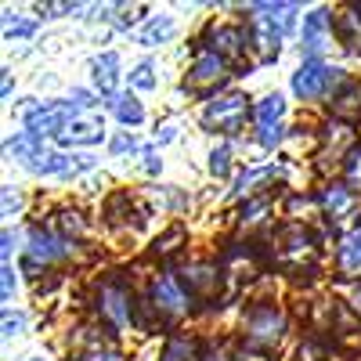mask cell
<instances>
[{
	"label": "cell",
	"instance_id": "obj_4",
	"mask_svg": "<svg viewBox=\"0 0 361 361\" xmlns=\"http://www.w3.org/2000/svg\"><path fill=\"white\" fill-rule=\"evenodd\" d=\"M58 141H62V145H98L102 141V119L80 116V119H73L62 134H58Z\"/></svg>",
	"mask_w": 361,
	"mask_h": 361
},
{
	"label": "cell",
	"instance_id": "obj_30",
	"mask_svg": "<svg viewBox=\"0 0 361 361\" xmlns=\"http://www.w3.org/2000/svg\"><path fill=\"white\" fill-rule=\"evenodd\" d=\"M18 243V235H11V231H4V250H0V253H4V260L11 257V246Z\"/></svg>",
	"mask_w": 361,
	"mask_h": 361
},
{
	"label": "cell",
	"instance_id": "obj_10",
	"mask_svg": "<svg viewBox=\"0 0 361 361\" xmlns=\"http://www.w3.org/2000/svg\"><path fill=\"white\" fill-rule=\"evenodd\" d=\"M173 37V18H152L141 33H137V44H145V47H156V44H163V40H170Z\"/></svg>",
	"mask_w": 361,
	"mask_h": 361
},
{
	"label": "cell",
	"instance_id": "obj_2",
	"mask_svg": "<svg viewBox=\"0 0 361 361\" xmlns=\"http://www.w3.org/2000/svg\"><path fill=\"white\" fill-rule=\"evenodd\" d=\"M333 83H340V69L318 62V58L304 62V66L296 69V76H293V90H296V98H322Z\"/></svg>",
	"mask_w": 361,
	"mask_h": 361
},
{
	"label": "cell",
	"instance_id": "obj_13",
	"mask_svg": "<svg viewBox=\"0 0 361 361\" xmlns=\"http://www.w3.org/2000/svg\"><path fill=\"white\" fill-rule=\"evenodd\" d=\"M282 112H286V102H282L279 94H271V98H264V102L257 105V119H260V127H279V119H282Z\"/></svg>",
	"mask_w": 361,
	"mask_h": 361
},
{
	"label": "cell",
	"instance_id": "obj_6",
	"mask_svg": "<svg viewBox=\"0 0 361 361\" xmlns=\"http://www.w3.org/2000/svg\"><path fill=\"white\" fill-rule=\"evenodd\" d=\"M90 69H94V83L102 87V94H116V83H119V58L109 51V54H98L90 58Z\"/></svg>",
	"mask_w": 361,
	"mask_h": 361
},
{
	"label": "cell",
	"instance_id": "obj_14",
	"mask_svg": "<svg viewBox=\"0 0 361 361\" xmlns=\"http://www.w3.org/2000/svg\"><path fill=\"white\" fill-rule=\"evenodd\" d=\"M221 73H224L221 58H217V54H202L199 62H195V69H192V80H195V83H209V80H217Z\"/></svg>",
	"mask_w": 361,
	"mask_h": 361
},
{
	"label": "cell",
	"instance_id": "obj_29",
	"mask_svg": "<svg viewBox=\"0 0 361 361\" xmlns=\"http://www.w3.org/2000/svg\"><path fill=\"white\" fill-rule=\"evenodd\" d=\"M127 148H130V152H134V137H127V134L112 141V152H127Z\"/></svg>",
	"mask_w": 361,
	"mask_h": 361
},
{
	"label": "cell",
	"instance_id": "obj_12",
	"mask_svg": "<svg viewBox=\"0 0 361 361\" xmlns=\"http://www.w3.org/2000/svg\"><path fill=\"white\" fill-rule=\"evenodd\" d=\"M340 264L343 271H361V228L350 231L343 238V246H340Z\"/></svg>",
	"mask_w": 361,
	"mask_h": 361
},
{
	"label": "cell",
	"instance_id": "obj_3",
	"mask_svg": "<svg viewBox=\"0 0 361 361\" xmlns=\"http://www.w3.org/2000/svg\"><path fill=\"white\" fill-rule=\"evenodd\" d=\"M243 119H246V98L243 94L217 98V102H209L206 112H202V123L206 127H221L228 134H235L238 127H243Z\"/></svg>",
	"mask_w": 361,
	"mask_h": 361
},
{
	"label": "cell",
	"instance_id": "obj_21",
	"mask_svg": "<svg viewBox=\"0 0 361 361\" xmlns=\"http://www.w3.org/2000/svg\"><path fill=\"white\" fill-rule=\"evenodd\" d=\"M267 173H271V166H264V170H246L243 177L235 180V195H243V192H250V188L257 185V180H264Z\"/></svg>",
	"mask_w": 361,
	"mask_h": 361
},
{
	"label": "cell",
	"instance_id": "obj_20",
	"mask_svg": "<svg viewBox=\"0 0 361 361\" xmlns=\"http://www.w3.org/2000/svg\"><path fill=\"white\" fill-rule=\"evenodd\" d=\"M228 159H231V148H228V145L214 148V156H209V173L224 177V173H228Z\"/></svg>",
	"mask_w": 361,
	"mask_h": 361
},
{
	"label": "cell",
	"instance_id": "obj_32",
	"mask_svg": "<svg viewBox=\"0 0 361 361\" xmlns=\"http://www.w3.org/2000/svg\"><path fill=\"white\" fill-rule=\"evenodd\" d=\"M80 361H119L116 354H87V357H80Z\"/></svg>",
	"mask_w": 361,
	"mask_h": 361
},
{
	"label": "cell",
	"instance_id": "obj_7",
	"mask_svg": "<svg viewBox=\"0 0 361 361\" xmlns=\"http://www.w3.org/2000/svg\"><path fill=\"white\" fill-rule=\"evenodd\" d=\"M250 333H253V340H264V343L279 340V333H282V314H275L271 307L253 311V314H250Z\"/></svg>",
	"mask_w": 361,
	"mask_h": 361
},
{
	"label": "cell",
	"instance_id": "obj_27",
	"mask_svg": "<svg viewBox=\"0 0 361 361\" xmlns=\"http://www.w3.org/2000/svg\"><path fill=\"white\" fill-rule=\"evenodd\" d=\"M282 141V127H264V134H260V145L264 148H275Z\"/></svg>",
	"mask_w": 361,
	"mask_h": 361
},
{
	"label": "cell",
	"instance_id": "obj_33",
	"mask_svg": "<svg viewBox=\"0 0 361 361\" xmlns=\"http://www.w3.org/2000/svg\"><path fill=\"white\" fill-rule=\"evenodd\" d=\"M33 361H40V357H33Z\"/></svg>",
	"mask_w": 361,
	"mask_h": 361
},
{
	"label": "cell",
	"instance_id": "obj_11",
	"mask_svg": "<svg viewBox=\"0 0 361 361\" xmlns=\"http://www.w3.org/2000/svg\"><path fill=\"white\" fill-rule=\"evenodd\" d=\"M102 311L116 322V325H127L130 322V307H127V296L119 289H105L102 293Z\"/></svg>",
	"mask_w": 361,
	"mask_h": 361
},
{
	"label": "cell",
	"instance_id": "obj_25",
	"mask_svg": "<svg viewBox=\"0 0 361 361\" xmlns=\"http://www.w3.org/2000/svg\"><path fill=\"white\" fill-rule=\"evenodd\" d=\"M25 329V318L22 314H11V311H4V336H18Z\"/></svg>",
	"mask_w": 361,
	"mask_h": 361
},
{
	"label": "cell",
	"instance_id": "obj_18",
	"mask_svg": "<svg viewBox=\"0 0 361 361\" xmlns=\"http://www.w3.org/2000/svg\"><path fill=\"white\" fill-rule=\"evenodd\" d=\"M325 206H329V214H333V217H340V214H347V209H350V195L343 188H333V192L325 195Z\"/></svg>",
	"mask_w": 361,
	"mask_h": 361
},
{
	"label": "cell",
	"instance_id": "obj_5",
	"mask_svg": "<svg viewBox=\"0 0 361 361\" xmlns=\"http://www.w3.org/2000/svg\"><path fill=\"white\" fill-rule=\"evenodd\" d=\"M329 44V11H311L307 18H304V47L311 51V54H318L322 47Z\"/></svg>",
	"mask_w": 361,
	"mask_h": 361
},
{
	"label": "cell",
	"instance_id": "obj_19",
	"mask_svg": "<svg viewBox=\"0 0 361 361\" xmlns=\"http://www.w3.org/2000/svg\"><path fill=\"white\" fill-rule=\"evenodd\" d=\"M116 116H119V119H123V123H141V119H145V109H141L137 102H130V98H123V102H119V105H116Z\"/></svg>",
	"mask_w": 361,
	"mask_h": 361
},
{
	"label": "cell",
	"instance_id": "obj_31",
	"mask_svg": "<svg viewBox=\"0 0 361 361\" xmlns=\"http://www.w3.org/2000/svg\"><path fill=\"white\" fill-rule=\"evenodd\" d=\"M177 137V127L170 123V127H163V134H159V145H166V141H173Z\"/></svg>",
	"mask_w": 361,
	"mask_h": 361
},
{
	"label": "cell",
	"instance_id": "obj_1",
	"mask_svg": "<svg viewBox=\"0 0 361 361\" xmlns=\"http://www.w3.org/2000/svg\"><path fill=\"white\" fill-rule=\"evenodd\" d=\"M73 119H80V109L73 102H47L25 112V127L29 134H62Z\"/></svg>",
	"mask_w": 361,
	"mask_h": 361
},
{
	"label": "cell",
	"instance_id": "obj_15",
	"mask_svg": "<svg viewBox=\"0 0 361 361\" xmlns=\"http://www.w3.org/2000/svg\"><path fill=\"white\" fill-rule=\"evenodd\" d=\"M37 148H40V134H22V137L8 141V152H11V156H18V159H25V156H33Z\"/></svg>",
	"mask_w": 361,
	"mask_h": 361
},
{
	"label": "cell",
	"instance_id": "obj_26",
	"mask_svg": "<svg viewBox=\"0 0 361 361\" xmlns=\"http://www.w3.org/2000/svg\"><path fill=\"white\" fill-rule=\"evenodd\" d=\"M22 209V195H15L11 188H4V217H15Z\"/></svg>",
	"mask_w": 361,
	"mask_h": 361
},
{
	"label": "cell",
	"instance_id": "obj_17",
	"mask_svg": "<svg viewBox=\"0 0 361 361\" xmlns=\"http://www.w3.org/2000/svg\"><path fill=\"white\" fill-rule=\"evenodd\" d=\"M69 166H73V159L62 156V152H51V156H44L40 163H33L37 173H62V170H69Z\"/></svg>",
	"mask_w": 361,
	"mask_h": 361
},
{
	"label": "cell",
	"instance_id": "obj_23",
	"mask_svg": "<svg viewBox=\"0 0 361 361\" xmlns=\"http://www.w3.org/2000/svg\"><path fill=\"white\" fill-rule=\"evenodd\" d=\"M37 33V22H18V25H8V40H29Z\"/></svg>",
	"mask_w": 361,
	"mask_h": 361
},
{
	"label": "cell",
	"instance_id": "obj_28",
	"mask_svg": "<svg viewBox=\"0 0 361 361\" xmlns=\"http://www.w3.org/2000/svg\"><path fill=\"white\" fill-rule=\"evenodd\" d=\"M18 289V279H15V271L4 264V300H11V293Z\"/></svg>",
	"mask_w": 361,
	"mask_h": 361
},
{
	"label": "cell",
	"instance_id": "obj_16",
	"mask_svg": "<svg viewBox=\"0 0 361 361\" xmlns=\"http://www.w3.org/2000/svg\"><path fill=\"white\" fill-rule=\"evenodd\" d=\"M130 87H137V90H156V69H152V62H141L134 73H130Z\"/></svg>",
	"mask_w": 361,
	"mask_h": 361
},
{
	"label": "cell",
	"instance_id": "obj_24",
	"mask_svg": "<svg viewBox=\"0 0 361 361\" xmlns=\"http://www.w3.org/2000/svg\"><path fill=\"white\" fill-rule=\"evenodd\" d=\"M166 361H192V343H185V340L170 343V350H166Z\"/></svg>",
	"mask_w": 361,
	"mask_h": 361
},
{
	"label": "cell",
	"instance_id": "obj_22",
	"mask_svg": "<svg viewBox=\"0 0 361 361\" xmlns=\"http://www.w3.org/2000/svg\"><path fill=\"white\" fill-rule=\"evenodd\" d=\"M224 51V54H231L235 47H238V33L235 29H214V51Z\"/></svg>",
	"mask_w": 361,
	"mask_h": 361
},
{
	"label": "cell",
	"instance_id": "obj_9",
	"mask_svg": "<svg viewBox=\"0 0 361 361\" xmlns=\"http://www.w3.org/2000/svg\"><path fill=\"white\" fill-rule=\"evenodd\" d=\"M152 293H156V304H159L163 311H170V314L185 311V293L177 289V282H173V279H166V275H163V279L156 282V289H152Z\"/></svg>",
	"mask_w": 361,
	"mask_h": 361
},
{
	"label": "cell",
	"instance_id": "obj_8",
	"mask_svg": "<svg viewBox=\"0 0 361 361\" xmlns=\"http://www.w3.org/2000/svg\"><path fill=\"white\" fill-rule=\"evenodd\" d=\"M66 253V246L62 243H58V238H51V235H44V231H33V235H29V257H33V260H58V257H62Z\"/></svg>",
	"mask_w": 361,
	"mask_h": 361
}]
</instances>
